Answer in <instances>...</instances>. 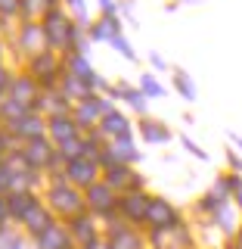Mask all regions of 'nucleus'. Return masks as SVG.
Here are the masks:
<instances>
[{"label":"nucleus","instance_id":"f257e3e1","mask_svg":"<svg viewBox=\"0 0 242 249\" xmlns=\"http://www.w3.org/2000/svg\"><path fill=\"white\" fill-rule=\"evenodd\" d=\"M152 218H155V221H161V218H165V221H171V209L161 206V202H155V206H152Z\"/></svg>","mask_w":242,"mask_h":249},{"label":"nucleus","instance_id":"20e7f679","mask_svg":"<svg viewBox=\"0 0 242 249\" xmlns=\"http://www.w3.org/2000/svg\"><path fill=\"white\" fill-rule=\"evenodd\" d=\"M68 134H72L68 122H56V137H68Z\"/></svg>","mask_w":242,"mask_h":249},{"label":"nucleus","instance_id":"7ed1b4c3","mask_svg":"<svg viewBox=\"0 0 242 249\" xmlns=\"http://www.w3.org/2000/svg\"><path fill=\"white\" fill-rule=\"evenodd\" d=\"M143 131H146V137H149V140H165V137H168V134H165V131H159V128H152V124H146V128H143Z\"/></svg>","mask_w":242,"mask_h":249},{"label":"nucleus","instance_id":"39448f33","mask_svg":"<svg viewBox=\"0 0 242 249\" xmlns=\"http://www.w3.org/2000/svg\"><path fill=\"white\" fill-rule=\"evenodd\" d=\"M177 84H180V90L186 93V97H193V84H190V81H186V78H183V75H180V78H177Z\"/></svg>","mask_w":242,"mask_h":249},{"label":"nucleus","instance_id":"423d86ee","mask_svg":"<svg viewBox=\"0 0 242 249\" xmlns=\"http://www.w3.org/2000/svg\"><path fill=\"white\" fill-rule=\"evenodd\" d=\"M146 90H149V93H161V88L155 81H149V78H146Z\"/></svg>","mask_w":242,"mask_h":249},{"label":"nucleus","instance_id":"f03ea898","mask_svg":"<svg viewBox=\"0 0 242 249\" xmlns=\"http://www.w3.org/2000/svg\"><path fill=\"white\" fill-rule=\"evenodd\" d=\"M106 128L115 131V134H124V122L118 119V115H109V119H106Z\"/></svg>","mask_w":242,"mask_h":249}]
</instances>
